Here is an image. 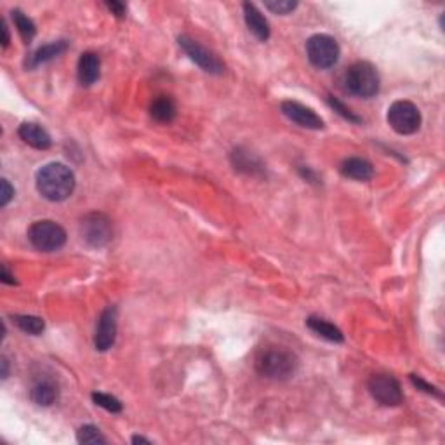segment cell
<instances>
[{
	"mask_svg": "<svg viewBox=\"0 0 445 445\" xmlns=\"http://www.w3.org/2000/svg\"><path fill=\"white\" fill-rule=\"evenodd\" d=\"M38 193L50 202H63L75 190V174L61 162H50L35 176Z\"/></svg>",
	"mask_w": 445,
	"mask_h": 445,
	"instance_id": "obj_1",
	"label": "cell"
},
{
	"mask_svg": "<svg viewBox=\"0 0 445 445\" xmlns=\"http://www.w3.org/2000/svg\"><path fill=\"white\" fill-rule=\"evenodd\" d=\"M298 357L286 348H268L256 358V370L268 380H289L298 370Z\"/></svg>",
	"mask_w": 445,
	"mask_h": 445,
	"instance_id": "obj_2",
	"label": "cell"
},
{
	"mask_svg": "<svg viewBox=\"0 0 445 445\" xmlns=\"http://www.w3.org/2000/svg\"><path fill=\"white\" fill-rule=\"evenodd\" d=\"M380 73L367 61H358L351 65L345 73V87L350 95L357 97H374L380 92Z\"/></svg>",
	"mask_w": 445,
	"mask_h": 445,
	"instance_id": "obj_3",
	"label": "cell"
},
{
	"mask_svg": "<svg viewBox=\"0 0 445 445\" xmlns=\"http://www.w3.org/2000/svg\"><path fill=\"white\" fill-rule=\"evenodd\" d=\"M28 240L37 251L54 252L66 244V232L56 221H35L28 228Z\"/></svg>",
	"mask_w": 445,
	"mask_h": 445,
	"instance_id": "obj_4",
	"label": "cell"
},
{
	"mask_svg": "<svg viewBox=\"0 0 445 445\" xmlns=\"http://www.w3.org/2000/svg\"><path fill=\"white\" fill-rule=\"evenodd\" d=\"M80 235L89 247L101 249L113 239L112 220L104 213H89L80 221Z\"/></svg>",
	"mask_w": 445,
	"mask_h": 445,
	"instance_id": "obj_5",
	"label": "cell"
},
{
	"mask_svg": "<svg viewBox=\"0 0 445 445\" xmlns=\"http://www.w3.org/2000/svg\"><path fill=\"white\" fill-rule=\"evenodd\" d=\"M306 54L310 63L315 68L327 70L333 68L338 63L339 56H341V49H339L338 41L331 35L318 33L308 38L306 42Z\"/></svg>",
	"mask_w": 445,
	"mask_h": 445,
	"instance_id": "obj_6",
	"label": "cell"
},
{
	"mask_svg": "<svg viewBox=\"0 0 445 445\" xmlns=\"http://www.w3.org/2000/svg\"><path fill=\"white\" fill-rule=\"evenodd\" d=\"M386 119L393 131L402 136L414 134L421 127V112L411 101H395L388 108Z\"/></svg>",
	"mask_w": 445,
	"mask_h": 445,
	"instance_id": "obj_7",
	"label": "cell"
},
{
	"mask_svg": "<svg viewBox=\"0 0 445 445\" xmlns=\"http://www.w3.org/2000/svg\"><path fill=\"white\" fill-rule=\"evenodd\" d=\"M178 42L179 48L186 53V56H188L193 63L200 66L204 72L213 73V75H221V73L225 72V63H222L213 50L204 48L198 41L188 37V35H179Z\"/></svg>",
	"mask_w": 445,
	"mask_h": 445,
	"instance_id": "obj_8",
	"label": "cell"
},
{
	"mask_svg": "<svg viewBox=\"0 0 445 445\" xmlns=\"http://www.w3.org/2000/svg\"><path fill=\"white\" fill-rule=\"evenodd\" d=\"M369 393L385 407H397L404 400L400 382L390 374H374L367 382Z\"/></svg>",
	"mask_w": 445,
	"mask_h": 445,
	"instance_id": "obj_9",
	"label": "cell"
},
{
	"mask_svg": "<svg viewBox=\"0 0 445 445\" xmlns=\"http://www.w3.org/2000/svg\"><path fill=\"white\" fill-rule=\"evenodd\" d=\"M117 339V308L108 306L107 310L101 313L100 320L96 326V336H95V346L97 351H108L115 345Z\"/></svg>",
	"mask_w": 445,
	"mask_h": 445,
	"instance_id": "obj_10",
	"label": "cell"
},
{
	"mask_svg": "<svg viewBox=\"0 0 445 445\" xmlns=\"http://www.w3.org/2000/svg\"><path fill=\"white\" fill-rule=\"evenodd\" d=\"M280 110L289 120H292V122L304 129H313V131L323 129V120L320 119V115H317L311 108L298 103V101H284L280 104Z\"/></svg>",
	"mask_w": 445,
	"mask_h": 445,
	"instance_id": "obj_11",
	"label": "cell"
},
{
	"mask_svg": "<svg viewBox=\"0 0 445 445\" xmlns=\"http://www.w3.org/2000/svg\"><path fill=\"white\" fill-rule=\"evenodd\" d=\"M230 159H232L235 171H239L242 174L261 176L264 173V163L261 162V159L256 154L249 151L247 148H235L232 155H230Z\"/></svg>",
	"mask_w": 445,
	"mask_h": 445,
	"instance_id": "obj_12",
	"label": "cell"
},
{
	"mask_svg": "<svg viewBox=\"0 0 445 445\" xmlns=\"http://www.w3.org/2000/svg\"><path fill=\"white\" fill-rule=\"evenodd\" d=\"M244 18L249 32H251L259 42H267L270 38V23L264 18V14L251 2L244 4Z\"/></svg>",
	"mask_w": 445,
	"mask_h": 445,
	"instance_id": "obj_13",
	"label": "cell"
},
{
	"mask_svg": "<svg viewBox=\"0 0 445 445\" xmlns=\"http://www.w3.org/2000/svg\"><path fill=\"white\" fill-rule=\"evenodd\" d=\"M18 134L23 141L28 144V146L35 148V150H49L50 144H53L49 132L42 126L33 122L21 124L18 129Z\"/></svg>",
	"mask_w": 445,
	"mask_h": 445,
	"instance_id": "obj_14",
	"label": "cell"
},
{
	"mask_svg": "<svg viewBox=\"0 0 445 445\" xmlns=\"http://www.w3.org/2000/svg\"><path fill=\"white\" fill-rule=\"evenodd\" d=\"M101 73V60L96 53H84L79 60V66H77V75H79V82L85 87L92 85L100 79Z\"/></svg>",
	"mask_w": 445,
	"mask_h": 445,
	"instance_id": "obj_15",
	"label": "cell"
},
{
	"mask_svg": "<svg viewBox=\"0 0 445 445\" xmlns=\"http://www.w3.org/2000/svg\"><path fill=\"white\" fill-rule=\"evenodd\" d=\"M341 174L355 181H369L374 178V167L369 160L360 157H350L341 163Z\"/></svg>",
	"mask_w": 445,
	"mask_h": 445,
	"instance_id": "obj_16",
	"label": "cell"
},
{
	"mask_svg": "<svg viewBox=\"0 0 445 445\" xmlns=\"http://www.w3.org/2000/svg\"><path fill=\"white\" fill-rule=\"evenodd\" d=\"M66 49H68V42L66 41H56L50 42V44L42 45V48H38L32 56H30V60H26V66H28V68H37V66L49 63L54 58L66 53Z\"/></svg>",
	"mask_w": 445,
	"mask_h": 445,
	"instance_id": "obj_17",
	"label": "cell"
},
{
	"mask_svg": "<svg viewBox=\"0 0 445 445\" xmlns=\"http://www.w3.org/2000/svg\"><path fill=\"white\" fill-rule=\"evenodd\" d=\"M176 113H178V107H176V101L171 96L162 95L151 101L150 115L157 122L171 124L176 119Z\"/></svg>",
	"mask_w": 445,
	"mask_h": 445,
	"instance_id": "obj_18",
	"label": "cell"
},
{
	"mask_svg": "<svg viewBox=\"0 0 445 445\" xmlns=\"http://www.w3.org/2000/svg\"><path fill=\"white\" fill-rule=\"evenodd\" d=\"M30 398L41 407H49L58 400V386L53 380L37 381L30 390Z\"/></svg>",
	"mask_w": 445,
	"mask_h": 445,
	"instance_id": "obj_19",
	"label": "cell"
},
{
	"mask_svg": "<svg viewBox=\"0 0 445 445\" xmlns=\"http://www.w3.org/2000/svg\"><path fill=\"white\" fill-rule=\"evenodd\" d=\"M306 326L313 331L315 334L320 336V338L327 339L331 343H343L345 341V336H343L341 329L336 327L334 323H331L329 320L326 318H320V317H308L306 318Z\"/></svg>",
	"mask_w": 445,
	"mask_h": 445,
	"instance_id": "obj_20",
	"label": "cell"
},
{
	"mask_svg": "<svg viewBox=\"0 0 445 445\" xmlns=\"http://www.w3.org/2000/svg\"><path fill=\"white\" fill-rule=\"evenodd\" d=\"M11 14H13V21H14V26H16L18 33L21 35V38L26 42V44H30V42L33 41L35 35H37L35 23L19 9H14Z\"/></svg>",
	"mask_w": 445,
	"mask_h": 445,
	"instance_id": "obj_21",
	"label": "cell"
},
{
	"mask_svg": "<svg viewBox=\"0 0 445 445\" xmlns=\"http://www.w3.org/2000/svg\"><path fill=\"white\" fill-rule=\"evenodd\" d=\"M13 322L16 323L19 329L26 334L38 336L44 333L45 322L41 317H33V315H14Z\"/></svg>",
	"mask_w": 445,
	"mask_h": 445,
	"instance_id": "obj_22",
	"label": "cell"
},
{
	"mask_svg": "<svg viewBox=\"0 0 445 445\" xmlns=\"http://www.w3.org/2000/svg\"><path fill=\"white\" fill-rule=\"evenodd\" d=\"M77 442L97 445V444H107V439H104L103 433L100 431V428L92 427V424H85V427L79 428V431H77Z\"/></svg>",
	"mask_w": 445,
	"mask_h": 445,
	"instance_id": "obj_23",
	"label": "cell"
},
{
	"mask_svg": "<svg viewBox=\"0 0 445 445\" xmlns=\"http://www.w3.org/2000/svg\"><path fill=\"white\" fill-rule=\"evenodd\" d=\"M92 402L97 405V407H103L104 411L108 412H122V404H120L119 398L108 395V393H101V392H95L92 393Z\"/></svg>",
	"mask_w": 445,
	"mask_h": 445,
	"instance_id": "obj_24",
	"label": "cell"
},
{
	"mask_svg": "<svg viewBox=\"0 0 445 445\" xmlns=\"http://www.w3.org/2000/svg\"><path fill=\"white\" fill-rule=\"evenodd\" d=\"M327 103H329V107L333 108L334 112H338L339 115L343 117V119H346L348 120V122H351V124H362V119L358 115H355L353 112L350 110L348 107H345V104L341 103V101L338 100V97H334V96H327Z\"/></svg>",
	"mask_w": 445,
	"mask_h": 445,
	"instance_id": "obj_25",
	"label": "cell"
},
{
	"mask_svg": "<svg viewBox=\"0 0 445 445\" xmlns=\"http://www.w3.org/2000/svg\"><path fill=\"white\" fill-rule=\"evenodd\" d=\"M264 7L268 11H272L273 14L286 16V14L292 13L298 7V2H294V0H268V2H264Z\"/></svg>",
	"mask_w": 445,
	"mask_h": 445,
	"instance_id": "obj_26",
	"label": "cell"
},
{
	"mask_svg": "<svg viewBox=\"0 0 445 445\" xmlns=\"http://www.w3.org/2000/svg\"><path fill=\"white\" fill-rule=\"evenodd\" d=\"M411 381L414 386H417V390H423L424 393H428V395H433L436 398H442V393H440V390L436 388V386L429 385V382H427L424 380H421L419 376H416V374H411Z\"/></svg>",
	"mask_w": 445,
	"mask_h": 445,
	"instance_id": "obj_27",
	"label": "cell"
},
{
	"mask_svg": "<svg viewBox=\"0 0 445 445\" xmlns=\"http://www.w3.org/2000/svg\"><path fill=\"white\" fill-rule=\"evenodd\" d=\"M0 185H2V191H0V205L6 207L11 202V198L14 197V188L9 185V181H7V179H2V183H0Z\"/></svg>",
	"mask_w": 445,
	"mask_h": 445,
	"instance_id": "obj_28",
	"label": "cell"
},
{
	"mask_svg": "<svg viewBox=\"0 0 445 445\" xmlns=\"http://www.w3.org/2000/svg\"><path fill=\"white\" fill-rule=\"evenodd\" d=\"M104 6L108 7V11H110L113 16H117V18H124V16H126V13H127L126 4L117 2V0H112V2H107V4H104Z\"/></svg>",
	"mask_w": 445,
	"mask_h": 445,
	"instance_id": "obj_29",
	"label": "cell"
},
{
	"mask_svg": "<svg viewBox=\"0 0 445 445\" xmlns=\"http://www.w3.org/2000/svg\"><path fill=\"white\" fill-rule=\"evenodd\" d=\"M2 49H7L9 48V42H11V35H9V28H7V23L2 21Z\"/></svg>",
	"mask_w": 445,
	"mask_h": 445,
	"instance_id": "obj_30",
	"label": "cell"
},
{
	"mask_svg": "<svg viewBox=\"0 0 445 445\" xmlns=\"http://www.w3.org/2000/svg\"><path fill=\"white\" fill-rule=\"evenodd\" d=\"M299 173H301L303 178L308 179V181H311V183L317 181V174H315L313 171L310 169V167H301V169H299Z\"/></svg>",
	"mask_w": 445,
	"mask_h": 445,
	"instance_id": "obj_31",
	"label": "cell"
},
{
	"mask_svg": "<svg viewBox=\"0 0 445 445\" xmlns=\"http://www.w3.org/2000/svg\"><path fill=\"white\" fill-rule=\"evenodd\" d=\"M2 282L4 284H11V286H14L16 284V279H14V275H11L9 270H7V267H2Z\"/></svg>",
	"mask_w": 445,
	"mask_h": 445,
	"instance_id": "obj_32",
	"label": "cell"
},
{
	"mask_svg": "<svg viewBox=\"0 0 445 445\" xmlns=\"http://www.w3.org/2000/svg\"><path fill=\"white\" fill-rule=\"evenodd\" d=\"M2 380H7L9 377V360H7L6 357H2Z\"/></svg>",
	"mask_w": 445,
	"mask_h": 445,
	"instance_id": "obj_33",
	"label": "cell"
},
{
	"mask_svg": "<svg viewBox=\"0 0 445 445\" xmlns=\"http://www.w3.org/2000/svg\"><path fill=\"white\" fill-rule=\"evenodd\" d=\"M132 444H151L150 440L148 439H144V436H139V435H136V436H132V440H131Z\"/></svg>",
	"mask_w": 445,
	"mask_h": 445,
	"instance_id": "obj_34",
	"label": "cell"
}]
</instances>
